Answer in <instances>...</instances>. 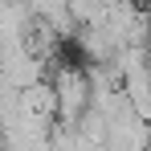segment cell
<instances>
[{
    "label": "cell",
    "mask_w": 151,
    "mask_h": 151,
    "mask_svg": "<svg viewBox=\"0 0 151 151\" xmlns=\"http://www.w3.org/2000/svg\"><path fill=\"white\" fill-rule=\"evenodd\" d=\"M53 94H57V123H65V127H74L78 123V114L90 106V82H86V65L82 61H57L53 65Z\"/></svg>",
    "instance_id": "6da1fadb"
}]
</instances>
